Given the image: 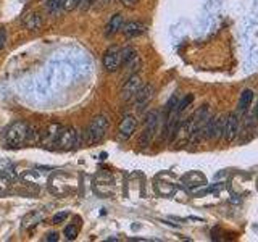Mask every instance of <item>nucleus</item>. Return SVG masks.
<instances>
[{
  "mask_svg": "<svg viewBox=\"0 0 258 242\" xmlns=\"http://www.w3.org/2000/svg\"><path fill=\"white\" fill-rule=\"evenodd\" d=\"M108 126H110V121L105 115H99L95 117L94 120L90 121L87 128L84 129V137H83V142L86 145H95L99 144L103 137H105L107 131H108Z\"/></svg>",
  "mask_w": 258,
  "mask_h": 242,
  "instance_id": "1",
  "label": "nucleus"
},
{
  "mask_svg": "<svg viewBox=\"0 0 258 242\" xmlns=\"http://www.w3.org/2000/svg\"><path fill=\"white\" fill-rule=\"evenodd\" d=\"M28 123L24 121H16V123L10 124L8 129L3 134V145L7 149H20L23 144L28 142Z\"/></svg>",
  "mask_w": 258,
  "mask_h": 242,
  "instance_id": "2",
  "label": "nucleus"
},
{
  "mask_svg": "<svg viewBox=\"0 0 258 242\" xmlns=\"http://www.w3.org/2000/svg\"><path fill=\"white\" fill-rule=\"evenodd\" d=\"M78 144H79V132L73 126H61L53 145L58 150H73Z\"/></svg>",
  "mask_w": 258,
  "mask_h": 242,
  "instance_id": "3",
  "label": "nucleus"
},
{
  "mask_svg": "<svg viewBox=\"0 0 258 242\" xmlns=\"http://www.w3.org/2000/svg\"><path fill=\"white\" fill-rule=\"evenodd\" d=\"M158 124H160V115L158 112H150L147 115V120H145V128L140 134V147H149L152 144L153 137L157 134V129H158Z\"/></svg>",
  "mask_w": 258,
  "mask_h": 242,
  "instance_id": "4",
  "label": "nucleus"
},
{
  "mask_svg": "<svg viewBox=\"0 0 258 242\" xmlns=\"http://www.w3.org/2000/svg\"><path fill=\"white\" fill-rule=\"evenodd\" d=\"M142 78H140L137 73L136 75H131L129 78H126L125 84L121 87V100L125 102H131L134 99V95L139 92V89L142 87Z\"/></svg>",
  "mask_w": 258,
  "mask_h": 242,
  "instance_id": "5",
  "label": "nucleus"
},
{
  "mask_svg": "<svg viewBox=\"0 0 258 242\" xmlns=\"http://www.w3.org/2000/svg\"><path fill=\"white\" fill-rule=\"evenodd\" d=\"M103 66L107 71H118L121 66V48L118 45H112L103 53Z\"/></svg>",
  "mask_w": 258,
  "mask_h": 242,
  "instance_id": "6",
  "label": "nucleus"
},
{
  "mask_svg": "<svg viewBox=\"0 0 258 242\" xmlns=\"http://www.w3.org/2000/svg\"><path fill=\"white\" fill-rule=\"evenodd\" d=\"M137 128V120L134 115H125V118L121 120V123L118 126V137L121 141H128Z\"/></svg>",
  "mask_w": 258,
  "mask_h": 242,
  "instance_id": "7",
  "label": "nucleus"
},
{
  "mask_svg": "<svg viewBox=\"0 0 258 242\" xmlns=\"http://www.w3.org/2000/svg\"><path fill=\"white\" fill-rule=\"evenodd\" d=\"M153 92H155V89H153V86H150V84H145V86L139 89V92L134 95V99H132L137 112H142L144 108L150 104V100L153 99Z\"/></svg>",
  "mask_w": 258,
  "mask_h": 242,
  "instance_id": "8",
  "label": "nucleus"
},
{
  "mask_svg": "<svg viewBox=\"0 0 258 242\" xmlns=\"http://www.w3.org/2000/svg\"><path fill=\"white\" fill-rule=\"evenodd\" d=\"M239 132V120L236 115H228L226 117V124H224V141L226 142H232L236 139Z\"/></svg>",
  "mask_w": 258,
  "mask_h": 242,
  "instance_id": "9",
  "label": "nucleus"
},
{
  "mask_svg": "<svg viewBox=\"0 0 258 242\" xmlns=\"http://www.w3.org/2000/svg\"><path fill=\"white\" fill-rule=\"evenodd\" d=\"M147 26L144 23H139V21H129V23H123V26L120 31L126 36V38H137V36L144 34L145 33Z\"/></svg>",
  "mask_w": 258,
  "mask_h": 242,
  "instance_id": "10",
  "label": "nucleus"
},
{
  "mask_svg": "<svg viewBox=\"0 0 258 242\" xmlns=\"http://www.w3.org/2000/svg\"><path fill=\"white\" fill-rule=\"evenodd\" d=\"M60 128H61L60 124H50V126H48V128L41 134V141H42V144L45 145V147H47V145L50 147V145L55 144V139H57V134H58Z\"/></svg>",
  "mask_w": 258,
  "mask_h": 242,
  "instance_id": "11",
  "label": "nucleus"
},
{
  "mask_svg": "<svg viewBox=\"0 0 258 242\" xmlns=\"http://www.w3.org/2000/svg\"><path fill=\"white\" fill-rule=\"evenodd\" d=\"M23 26L29 29V31H36V29H39L42 26L41 16L38 13H34V11H29V13H26L23 18Z\"/></svg>",
  "mask_w": 258,
  "mask_h": 242,
  "instance_id": "12",
  "label": "nucleus"
},
{
  "mask_svg": "<svg viewBox=\"0 0 258 242\" xmlns=\"http://www.w3.org/2000/svg\"><path fill=\"white\" fill-rule=\"evenodd\" d=\"M123 26V15L121 13H116L115 16H112V20L108 21L107 28H105V36L107 38H112L116 33L120 31Z\"/></svg>",
  "mask_w": 258,
  "mask_h": 242,
  "instance_id": "13",
  "label": "nucleus"
},
{
  "mask_svg": "<svg viewBox=\"0 0 258 242\" xmlns=\"http://www.w3.org/2000/svg\"><path fill=\"white\" fill-rule=\"evenodd\" d=\"M252 100H254V92H252L250 89H244L241 92V97H239V110L241 112H247V108L250 107Z\"/></svg>",
  "mask_w": 258,
  "mask_h": 242,
  "instance_id": "14",
  "label": "nucleus"
},
{
  "mask_svg": "<svg viewBox=\"0 0 258 242\" xmlns=\"http://www.w3.org/2000/svg\"><path fill=\"white\" fill-rule=\"evenodd\" d=\"M121 66L126 71V75H123V78H129L131 75H136V73L139 71V68H140V58H139V55L134 57L132 60H129L128 63L121 65Z\"/></svg>",
  "mask_w": 258,
  "mask_h": 242,
  "instance_id": "15",
  "label": "nucleus"
},
{
  "mask_svg": "<svg viewBox=\"0 0 258 242\" xmlns=\"http://www.w3.org/2000/svg\"><path fill=\"white\" fill-rule=\"evenodd\" d=\"M45 10L48 11L50 15H58L61 10H63V0H47L45 2Z\"/></svg>",
  "mask_w": 258,
  "mask_h": 242,
  "instance_id": "16",
  "label": "nucleus"
},
{
  "mask_svg": "<svg viewBox=\"0 0 258 242\" xmlns=\"http://www.w3.org/2000/svg\"><path fill=\"white\" fill-rule=\"evenodd\" d=\"M224 124H226V117H216L215 120V131H213V139H221L224 134Z\"/></svg>",
  "mask_w": 258,
  "mask_h": 242,
  "instance_id": "17",
  "label": "nucleus"
},
{
  "mask_svg": "<svg viewBox=\"0 0 258 242\" xmlns=\"http://www.w3.org/2000/svg\"><path fill=\"white\" fill-rule=\"evenodd\" d=\"M134 57H137V52L134 50L132 47H125V48H121V65L128 63L129 60H132Z\"/></svg>",
  "mask_w": 258,
  "mask_h": 242,
  "instance_id": "18",
  "label": "nucleus"
},
{
  "mask_svg": "<svg viewBox=\"0 0 258 242\" xmlns=\"http://www.w3.org/2000/svg\"><path fill=\"white\" fill-rule=\"evenodd\" d=\"M192 102H194V95H192V94H187L186 97H182V99H181L179 102H177L176 112L181 115V113H182L184 110H186V108H187L190 104H192Z\"/></svg>",
  "mask_w": 258,
  "mask_h": 242,
  "instance_id": "19",
  "label": "nucleus"
},
{
  "mask_svg": "<svg viewBox=\"0 0 258 242\" xmlns=\"http://www.w3.org/2000/svg\"><path fill=\"white\" fill-rule=\"evenodd\" d=\"M79 7V0H63V10L65 11H73Z\"/></svg>",
  "mask_w": 258,
  "mask_h": 242,
  "instance_id": "20",
  "label": "nucleus"
},
{
  "mask_svg": "<svg viewBox=\"0 0 258 242\" xmlns=\"http://www.w3.org/2000/svg\"><path fill=\"white\" fill-rule=\"evenodd\" d=\"M63 234H65V238H66V239L71 241V239H75L76 236H78V229H76L75 226H66V228H65V231H63Z\"/></svg>",
  "mask_w": 258,
  "mask_h": 242,
  "instance_id": "21",
  "label": "nucleus"
},
{
  "mask_svg": "<svg viewBox=\"0 0 258 242\" xmlns=\"http://www.w3.org/2000/svg\"><path fill=\"white\" fill-rule=\"evenodd\" d=\"M66 218H68V211H61V213H57L52 218V223L53 225H60V223H63Z\"/></svg>",
  "mask_w": 258,
  "mask_h": 242,
  "instance_id": "22",
  "label": "nucleus"
},
{
  "mask_svg": "<svg viewBox=\"0 0 258 242\" xmlns=\"http://www.w3.org/2000/svg\"><path fill=\"white\" fill-rule=\"evenodd\" d=\"M92 3H94V0H79V8L87 10V8H90Z\"/></svg>",
  "mask_w": 258,
  "mask_h": 242,
  "instance_id": "23",
  "label": "nucleus"
},
{
  "mask_svg": "<svg viewBox=\"0 0 258 242\" xmlns=\"http://www.w3.org/2000/svg\"><path fill=\"white\" fill-rule=\"evenodd\" d=\"M5 42H7V33L5 29H0V50L5 47Z\"/></svg>",
  "mask_w": 258,
  "mask_h": 242,
  "instance_id": "24",
  "label": "nucleus"
},
{
  "mask_svg": "<svg viewBox=\"0 0 258 242\" xmlns=\"http://www.w3.org/2000/svg\"><path fill=\"white\" fill-rule=\"evenodd\" d=\"M139 2V0H121V3L125 5V7L128 8H132V7H136V3Z\"/></svg>",
  "mask_w": 258,
  "mask_h": 242,
  "instance_id": "25",
  "label": "nucleus"
},
{
  "mask_svg": "<svg viewBox=\"0 0 258 242\" xmlns=\"http://www.w3.org/2000/svg\"><path fill=\"white\" fill-rule=\"evenodd\" d=\"M47 241L48 242H55V241H58V234L57 233H50L47 236Z\"/></svg>",
  "mask_w": 258,
  "mask_h": 242,
  "instance_id": "26",
  "label": "nucleus"
},
{
  "mask_svg": "<svg viewBox=\"0 0 258 242\" xmlns=\"http://www.w3.org/2000/svg\"><path fill=\"white\" fill-rule=\"evenodd\" d=\"M255 117L258 118V102H257V107H255Z\"/></svg>",
  "mask_w": 258,
  "mask_h": 242,
  "instance_id": "27",
  "label": "nucleus"
},
{
  "mask_svg": "<svg viewBox=\"0 0 258 242\" xmlns=\"http://www.w3.org/2000/svg\"><path fill=\"white\" fill-rule=\"evenodd\" d=\"M102 2H103V3H107V2H110V0H102Z\"/></svg>",
  "mask_w": 258,
  "mask_h": 242,
  "instance_id": "28",
  "label": "nucleus"
}]
</instances>
